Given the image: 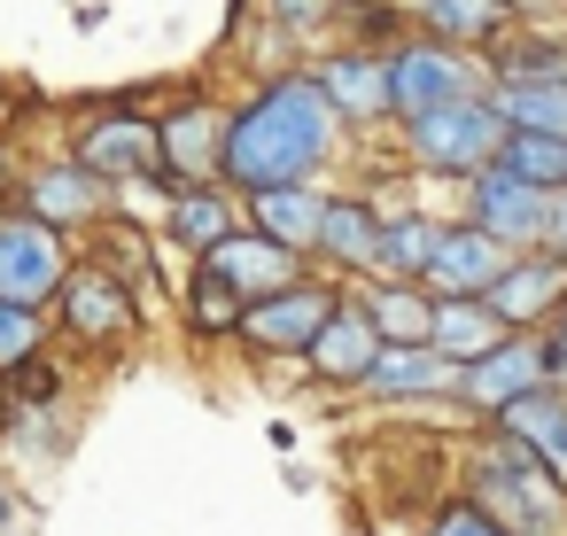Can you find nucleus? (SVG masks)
Masks as SVG:
<instances>
[{
    "instance_id": "2f4dec72",
    "label": "nucleus",
    "mask_w": 567,
    "mask_h": 536,
    "mask_svg": "<svg viewBox=\"0 0 567 536\" xmlns=\"http://www.w3.org/2000/svg\"><path fill=\"white\" fill-rule=\"evenodd\" d=\"M249 17H265L272 32H288L303 55H319L334 40V0H249Z\"/></svg>"
},
{
    "instance_id": "72a5a7b5",
    "label": "nucleus",
    "mask_w": 567,
    "mask_h": 536,
    "mask_svg": "<svg viewBox=\"0 0 567 536\" xmlns=\"http://www.w3.org/2000/svg\"><path fill=\"white\" fill-rule=\"evenodd\" d=\"M420 536H505V528H497V520H482V513L451 489V497H435V505L420 513Z\"/></svg>"
},
{
    "instance_id": "5701e85b",
    "label": "nucleus",
    "mask_w": 567,
    "mask_h": 536,
    "mask_svg": "<svg viewBox=\"0 0 567 536\" xmlns=\"http://www.w3.org/2000/svg\"><path fill=\"white\" fill-rule=\"evenodd\" d=\"M79 257H86V265H102V272H117L141 303L164 288V234H148V226H133V218L94 226V234L79 241Z\"/></svg>"
},
{
    "instance_id": "0eeeda50",
    "label": "nucleus",
    "mask_w": 567,
    "mask_h": 536,
    "mask_svg": "<svg viewBox=\"0 0 567 536\" xmlns=\"http://www.w3.org/2000/svg\"><path fill=\"white\" fill-rule=\"evenodd\" d=\"M17 210L40 218V226H55L63 241H86L94 226L117 218V187H102L63 148H32V156H17Z\"/></svg>"
},
{
    "instance_id": "f8f14e48",
    "label": "nucleus",
    "mask_w": 567,
    "mask_h": 536,
    "mask_svg": "<svg viewBox=\"0 0 567 536\" xmlns=\"http://www.w3.org/2000/svg\"><path fill=\"white\" fill-rule=\"evenodd\" d=\"M226 110H234V94H218V86H179V94L156 110L164 179H172V187L218 179V156H226Z\"/></svg>"
},
{
    "instance_id": "c9c22d12",
    "label": "nucleus",
    "mask_w": 567,
    "mask_h": 536,
    "mask_svg": "<svg viewBox=\"0 0 567 536\" xmlns=\"http://www.w3.org/2000/svg\"><path fill=\"white\" fill-rule=\"evenodd\" d=\"M536 342H544V365H551V381H567V303L536 327Z\"/></svg>"
},
{
    "instance_id": "2eb2a0df",
    "label": "nucleus",
    "mask_w": 567,
    "mask_h": 536,
    "mask_svg": "<svg viewBox=\"0 0 567 536\" xmlns=\"http://www.w3.org/2000/svg\"><path fill=\"white\" fill-rule=\"evenodd\" d=\"M373 257H381V203L358 187V179H342L334 195H327V226H319V249H311V272H327V280H373Z\"/></svg>"
},
{
    "instance_id": "f704fd0d",
    "label": "nucleus",
    "mask_w": 567,
    "mask_h": 536,
    "mask_svg": "<svg viewBox=\"0 0 567 536\" xmlns=\"http://www.w3.org/2000/svg\"><path fill=\"white\" fill-rule=\"evenodd\" d=\"M117 218L164 234V218H172V179H133V187H117Z\"/></svg>"
},
{
    "instance_id": "1a4fd4ad",
    "label": "nucleus",
    "mask_w": 567,
    "mask_h": 536,
    "mask_svg": "<svg viewBox=\"0 0 567 536\" xmlns=\"http://www.w3.org/2000/svg\"><path fill=\"white\" fill-rule=\"evenodd\" d=\"M63 156H79L102 187H133V179H164V141H156V110L141 102H102L71 125Z\"/></svg>"
},
{
    "instance_id": "ddd939ff",
    "label": "nucleus",
    "mask_w": 567,
    "mask_h": 536,
    "mask_svg": "<svg viewBox=\"0 0 567 536\" xmlns=\"http://www.w3.org/2000/svg\"><path fill=\"white\" fill-rule=\"evenodd\" d=\"M551 381V365H544V342L536 334H505L489 358H474L466 373H458V396H451V412L458 420H474V427H489L497 412H513L520 396H536Z\"/></svg>"
},
{
    "instance_id": "9b49d317",
    "label": "nucleus",
    "mask_w": 567,
    "mask_h": 536,
    "mask_svg": "<svg viewBox=\"0 0 567 536\" xmlns=\"http://www.w3.org/2000/svg\"><path fill=\"white\" fill-rule=\"evenodd\" d=\"M311 79H319V94H327V110L350 125V141L358 148H381L396 125H389V63L373 55V48H319L311 55Z\"/></svg>"
},
{
    "instance_id": "39448f33",
    "label": "nucleus",
    "mask_w": 567,
    "mask_h": 536,
    "mask_svg": "<svg viewBox=\"0 0 567 536\" xmlns=\"http://www.w3.org/2000/svg\"><path fill=\"white\" fill-rule=\"evenodd\" d=\"M55 350L63 358H125L141 334H148V303L117 280V272H102V265H86L79 257V272L63 280V296H55Z\"/></svg>"
},
{
    "instance_id": "20e7f679",
    "label": "nucleus",
    "mask_w": 567,
    "mask_h": 536,
    "mask_svg": "<svg viewBox=\"0 0 567 536\" xmlns=\"http://www.w3.org/2000/svg\"><path fill=\"white\" fill-rule=\"evenodd\" d=\"M489 102L505 133L567 141V24H520L505 48H489Z\"/></svg>"
},
{
    "instance_id": "423d86ee",
    "label": "nucleus",
    "mask_w": 567,
    "mask_h": 536,
    "mask_svg": "<svg viewBox=\"0 0 567 536\" xmlns=\"http://www.w3.org/2000/svg\"><path fill=\"white\" fill-rule=\"evenodd\" d=\"M334 311H342V280L303 272L296 288H280V296H265V303H249V311H241L234 350H241L249 365H265V373H272V365H303Z\"/></svg>"
},
{
    "instance_id": "b1692460",
    "label": "nucleus",
    "mask_w": 567,
    "mask_h": 536,
    "mask_svg": "<svg viewBox=\"0 0 567 536\" xmlns=\"http://www.w3.org/2000/svg\"><path fill=\"white\" fill-rule=\"evenodd\" d=\"M350 303L373 319V334L389 350H420L435 334V296L420 280H350Z\"/></svg>"
},
{
    "instance_id": "c756f323",
    "label": "nucleus",
    "mask_w": 567,
    "mask_h": 536,
    "mask_svg": "<svg viewBox=\"0 0 567 536\" xmlns=\"http://www.w3.org/2000/svg\"><path fill=\"white\" fill-rule=\"evenodd\" d=\"M404 32H412L404 0H334V40H342V48H373V55H389ZM334 40H327V48H334Z\"/></svg>"
},
{
    "instance_id": "e433bc0d",
    "label": "nucleus",
    "mask_w": 567,
    "mask_h": 536,
    "mask_svg": "<svg viewBox=\"0 0 567 536\" xmlns=\"http://www.w3.org/2000/svg\"><path fill=\"white\" fill-rule=\"evenodd\" d=\"M544 249L567 265V195H551V210H544Z\"/></svg>"
},
{
    "instance_id": "a878e982",
    "label": "nucleus",
    "mask_w": 567,
    "mask_h": 536,
    "mask_svg": "<svg viewBox=\"0 0 567 536\" xmlns=\"http://www.w3.org/2000/svg\"><path fill=\"white\" fill-rule=\"evenodd\" d=\"M327 195H334V187H265V195H241V210H249V226H257L265 241H280V249H296V257L311 265L319 226H327Z\"/></svg>"
},
{
    "instance_id": "58836bf2",
    "label": "nucleus",
    "mask_w": 567,
    "mask_h": 536,
    "mask_svg": "<svg viewBox=\"0 0 567 536\" xmlns=\"http://www.w3.org/2000/svg\"><path fill=\"white\" fill-rule=\"evenodd\" d=\"M0 210H17V148H0Z\"/></svg>"
},
{
    "instance_id": "c85d7f7f",
    "label": "nucleus",
    "mask_w": 567,
    "mask_h": 536,
    "mask_svg": "<svg viewBox=\"0 0 567 536\" xmlns=\"http://www.w3.org/2000/svg\"><path fill=\"white\" fill-rule=\"evenodd\" d=\"M71 435H79L71 404H55V412L9 404V420H0V466H55V458H71Z\"/></svg>"
},
{
    "instance_id": "f03ea898",
    "label": "nucleus",
    "mask_w": 567,
    "mask_h": 536,
    "mask_svg": "<svg viewBox=\"0 0 567 536\" xmlns=\"http://www.w3.org/2000/svg\"><path fill=\"white\" fill-rule=\"evenodd\" d=\"M451 489L497 520L505 536H567V482H551L513 435L497 427H474L458 443V466H451Z\"/></svg>"
},
{
    "instance_id": "a211bd4d",
    "label": "nucleus",
    "mask_w": 567,
    "mask_h": 536,
    "mask_svg": "<svg viewBox=\"0 0 567 536\" xmlns=\"http://www.w3.org/2000/svg\"><path fill=\"white\" fill-rule=\"evenodd\" d=\"M381 334H373V319L350 303V288H342V311L327 319V334L311 342V358H303V381L311 389H334V396H358L365 389V373L381 365Z\"/></svg>"
},
{
    "instance_id": "ea45409f",
    "label": "nucleus",
    "mask_w": 567,
    "mask_h": 536,
    "mask_svg": "<svg viewBox=\"0 0 567 536\" xmlns=\"http://www.w3.org/2000/svg\"><path fill=\"white\" fill-rule=\"evenodd\" d=\"M0 420H9V381H0Z\"/></svg>"
},
{
    "instance_id": "7ed1b4c3",
    "label": "nucleus",
    "mask_w": 567,
    "mask_h": 536,
    "mask_svg": "<svg viewBox=\"0 0 567 536\" xmlns=\"http://www.w3.org/2000/svg\"><path fill=\"white\" fill-rule=\"evenodd\" d=\"M505 117H497V102L489 94H466V102H451V110H427V117H412V125H396V172L412 179V187H466V179H482L497 156H505Z\"/></svg>"
},
{
    "instance_id": "4468645a",
    "label": "nucleus",
    "mask_w": 567,
    "mask_h": 536,
    "mask_svg": "<svg viewBox=\"0 0 567 536\" xmlns=\"http://www.w3.org/2000/svg\"><path fill=\"white\" fill-rule=\"evenodd\" d=\"M544 210H551V195H536V187L513 179L505 164H489L482 179H466V187L451 195V218L482 226V234L505 241L513 257H520V249H544Z\"/></svg>"
},
{
    "instance_id": "6e6552de",
    "label": "nucleus",
    "mask_w": 567,
    "mask_h": 536,
    "mask_svg": "<svg viewBox=\"0 0 567 536\" xmlns=\"http://www.w3.org/2000/svg\"><path fill=\"white\" fill-rule=\"evenodd\" d=\"M381 63H389V125H412L427 110H451L466 94H489V63L482 55H458V48L427 40V32H404Z\"/></svg>"
},
{
    "instance_id": "4c0bfd02",
    "label": "nucleus",
    "mask_w": 567,
    "mask_h": 536,
    "mask_svg": "<svg viewBox=\"0 0 567 536\" xmlns=\"http://www.w3.org/2000/svg\"><path fill=\"white\" fill-rule=\"evenodd\" d=\"M520 24H567V0H513Z\"/></svg>"
},
{
    "instance_id": "dca6fc26",
    "label": "nucleus",
    "mask_w": 567,
    "mask_h": 536,
    "mask_svg": "<svg viewBox=\"0 0 567 536\" xmlns=\"http://www.w3.org/2000/svg\"><path fill=\"white\" fill-rule=\"evenodd\" d=\"M451 396H458V365L427 342L420 350H381V365L358 389V404H373V412H451Z\"/></svg>"
},
{
    "instance_id": "4be33fe9",
    "label": "nucleus",
    "mask_w": 567,
    "mask_h": 536,
    "mask_svg": "<svg viewBox=\"0 0 567 536\" xmlns=\"http://www.w3.org/2000/svg\"><path fill=\"white\" fill-rule=\"evenodd\" d=\"M559 303H567V265H559L551 249H520V257L505 265V280L489 288V311H497L513 334H536Z\"/></svg>"
},
{
    "instance_id": "f257e3e1",
    "label": "nucleus",
    "mask_w": 567,
    "mask_h": 536,
    "mask_svg": "<svg viewBox=\"0 0 567 536\" xmlns=\"http://www.w3.org/2000/svg\"><path fill=\"white\" fill-rule=\"evenodd\" d=\"M358 164L350 125L327 110L311 63L303 71H272L249 79L226 110V156L218 179L234 195H265V187H342Z\"/></svg>"
},
{
    "instance_id": "473e14b6",
    "label": "nucleus",
    "mask_w": 567,
    "mask_h": 536,
    "mask_svg": "<svg viewBox=\"0 0 567 536\" xmlns=\"http://www.w3.org/2000/svg\"><path fill=\"white\" fill-rule=\"evenodd\" d=\"M9 404H24V412L71 404V365H63V350H48V358H32L24 373H9Z\"/></svg>"
},
{
    "instance_id": "7c9ffc66",
    "label": "nucleus",
    "mask_w": 567,
    "mask_h": 536,
    "mask_svg": "<svg viewBox=\"0 0 567 536\" xmlns=\"http://www.w3.org/2000/svg\"><path fill=\"white\" fill-rule=\"evenodd\" d=\"M48 350H55V319L32 311V303H9V296H0V381L24 373V365L48 358Z\"/></svg>"
},
{
    "instance_id": "393cba45",
    "label": "nucleus",
    "mask_w": 567,
    "mask_h": 536,
    "mask_svg": "<svg viewBox=\"0 0 567 536\" xmlns=\"http://www.w3.org/2000/svg\"><path fill=\"white\" fill-rule=\"evenodd\" d=\"M497 435H513L551 482H567V381H544L536 396H520L513 412H497L489 420Z\"/></svg>"
},
{
    "instance_id": "cd10ccee",
    "label": "nucleus",
    "mask_w": 567,
    "mask_h": 536,
    "mask_svg": "<svg viewBox=\"0 0 567 536\" xmlns=\"http://www.w3.org/2000/svg\"><path fill=\"white\" fill-rule=\"evenodd\" d=\"M505 334H513V327L489 311V296H435V334H427V350H443L458 373H466L474 358H489Z\"/></svg>"
},
{
    "instance_id": "412c9836",
    "label": "nucleus",
    "mask_w": 567,
    "mask_h": 536,
    "mask_svg": "<svg viewBox=\"0 0 567 536\" xmlns=\"http://www.w3.org/2000/svg\"><path fill=\"white\" fill-rule=\"evenodd\" d=\"M404 17H412V32H427L458 55H482V63H489V48H505L520 32L513 0H404Z\"/></svg>"
},
{
    "instance_id": "9d476101",
    "label": "nucleus",
    "mask_w": 567,
    "mask_h": 536,
    "mask_svg": "<svg viewBox=\"0 0 567 536\" xmlns=\"http://www.w3.org/2000/svg\"><path fill=\"white\" fill-rule=\"evenodd\" d=\"M71 272H79V241H63L55 226L24 218V210H0V296L32 303V311H55Z\"/></svg>"
},
{
    "instance_id": "6ab92c4d",
    "label": "nucleus",
    "mask_w": 567,
    "mask_h": 536,
    "mask_svg": "<svg viewBox=\"0 0 567 536\" xmlns=\"http://www.w3.org/2000/svg\"><path fill=\"white\" fill-rule=\"evenodd\" d=\"M249 226V210H241V195L226 187V179H195V187H172V218H164V249L172 257H210L218 241H234Z\"/></svg>"
},
{
    "instance_id": "bb28decb",
    "label": "nucleus",
    "mask_w": 567,
    "mask_h": 536,
    "mask_svg": "<svg viewBox=\"0 0 567 536\" xmlns=\"http://www.w3.org/2000/svg\"><path fill=\"white\" fill-rule=\"evenodd\" d=\"M172 311H179V334L187 342H203V350H234V334H241V296L226 288V280H210V272H179V296H172Z\"/></svg>"
},
{
    "instance_id": "aec40b11",
    "label": "nucleus",
    "mask_w": 567,
    "mask_h": 536,
    "mask_svg": "<svg viewBox=\"0 0 567 536\" xmlns=\"http://www.w3.org/2000/svg\"><path fill=\"white\" fill-rule=\"evenodd\" d=\"M505 265H513L505 241H489V234L466 226V218H443V241H435L420 288H427V296H489V288L505 280Z\"/></svg>"
},
{
    "instance_id": "f3484780",
    "label": "nucleus",
    "mask_w": 567,
    "mask_h": 536,
    "mask_svg": "<svg viewBox=\"0 0 567 536\" xmlns=\"http://www.w3.org/2000/svg\"><path fill=\"white\" fill-rule=\"evenodd\" d=\"M195 272H210V280H226L241 303H265V296H280V288H296L311 265L296 257V249H280V241H265L257 226H241L234 241H218L210 257H195Z\"/></svg>"
}]
</instances>
